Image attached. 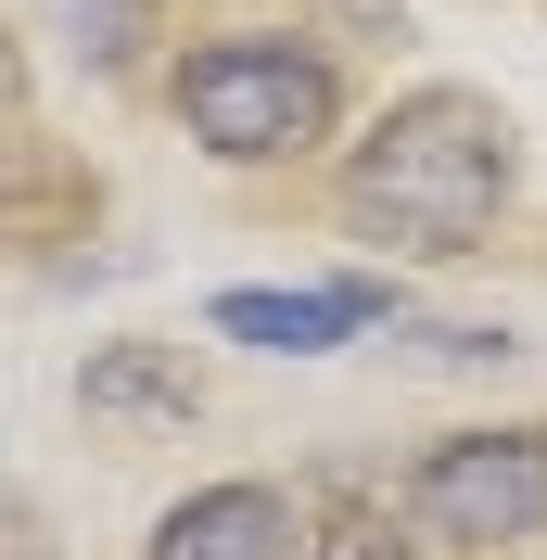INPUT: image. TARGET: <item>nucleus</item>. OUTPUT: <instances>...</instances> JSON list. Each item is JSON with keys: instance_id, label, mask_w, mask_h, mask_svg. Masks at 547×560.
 Wrapping results in <instances>:
<instances>
[{"instance_id": "nucleus-5", "label": "nucleus", "mask_w": 547, "mask_h": 560, "mask_svg": "<svg viewBox=\"0 0 547 560\" xmlns=\"http://www.w3.org/2000/svg\"><path fill=\"white\" fill-rule=\"evenodd\" d=\"M217 331L230 345H268V357H331L357 345L370 318H395V280H331V293H217Z\"/></svg>"}, {"instance_id": "nucleus-3", "label": "nucleus", "mask_w": 547, "mask_h": 560, "mask_svg": "<svg viewBox=\"0 0 547 560\" xmlns=\"http://www.w3.org/2000/svg\"><path fill=\"white\" fill-rule=\"evenodd\" d=\"M408 535H433V548H535L547 535V433L535 420L445 433L408 471Z\"/></svg>"}, {"instance_id": "nucleus-7", "label": "nucleus", "mask_w": 547, "mask_h": 560, "mask_svg": "<svg viewBox=\"0 0 547 560\" xmlns=\"http://www.w3.org/2000/svg\"><path fill=\"white\" fill-rule=\"evenodd\" d=\"M306 560H420V535L395 523V510H331V523H318V548Z\"/></svg>"}, {"instance_id": "nucleus-8", "label": "nucleus", "mask_w": 547, "mask_h": 560, "mask_svg": "<svg viewBox=\"0 0 547 560\" xmlns=\"http://www.w3.org/2000/svg\"><path fill=\"white\" fill-rule=\"evenodd\" d=\"M0 103H13V51H0Z\"/></svg>"}, {"instance_id": "nucleus-2", "label": "nucleus", "mask_w": 547, "mask_h": 560, "mask_svg": "<svg viewBox=\"0 0 547 560\" xmlns=\"http://www.w3.org/2000/svg\"><path fill=\"white\" fill-rule=\"evenodd\" d=\"M166 103H178V128L205 140L217 166H293V153H318V140L344 128V77H331V51H306V38L242 26V38L178 51Z\"/></svg>"}, {"instance_id": "nucleus-6", "label": "nucleus", "mask_w": 547, "mask_h": 560, "mask_svg": "<svg viewBox=\"0 0 547 560\" xmlns=\"http://www.w3.org/2000/svg\"><path fill=\"white\" fill-rule=\"evenodd\" d=\"M77 395H90L103 420H191V370H178V357H153V345L90 357V370H77Z\"/></svg>"}, {"instance_id": "nucleus-1", "label": "nucleus", "mask_w": 547, "mask_h": 560, "mask_svg": "<svg viewBox=\"0 0 547 560\" xmlns=\"http://www.w3.org/2000/svg\"><path fill=\"white\" fill-rule=\"evenodd\" d=\"M522 191V140L484 90H408L344 153V230L382 255H472Z\"/></svg>"}, {"instance_id": "nucleus-4", "label": "nucleus", "mask_w": 547, "mask_h": 560, "mask_svg": "<svg viewBox=\"0 0 547 560\" xmlns=\"http://www.w3.org/2000/svg\"><path fill=\"white\" fill-rule=\"evenodd\" d=\"M318 535L293 523V497L280 485H191L153 523V560H306Z\"/></svg>"}]
</instances>
